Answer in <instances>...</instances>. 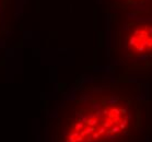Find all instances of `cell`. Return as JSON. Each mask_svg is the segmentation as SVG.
<instances>
[{"mask_svg": "<svg viewBox=\"0 0 152 142\" xmlns=\"http://www.w3.org/2000/svg\"><path fill=\"white\" fill-rule=\"evenodd\" d=\"M128 45L134 50L143 52L152 49V23H139L132 30Z\"/></svg>", "mask_w": 152, "mask_h": 142, "instance_id": "6da1fadb", "label": "cell"}]
</instances>
